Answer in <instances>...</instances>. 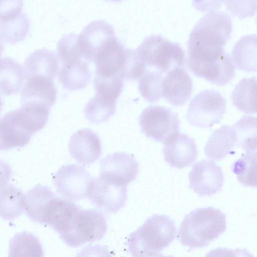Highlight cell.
I'll return each instance as SVG.
<instances>
[{
	"label": "cell",
	"mask_w": 257,
	"mask_h": 257,
	"mask_svg": "<svg viewBox=\"0 0 257 257\" xmlns=\"http://www.w3.org/2000/svg\"><path fill=\"white\" fill-rule=\"evenodd\" d=\"M232 31L229 16L220 11H211L195 25L188 42V59L212 63L225 54L224 47Z\"/></svg>",
	"instance_id": "cell-1"
},
{
	"label": "cell",
	"mask_w": 257,
	"mask_h": 257,
	"mask_svg": "<svg viewBox=\"0 0 257 257\" xmlns=\"http://www.w3.org/2000/svg\"><path fill=\"white\" fill-rule=\"evenodd\" d=\"M226 228L225 215L211 206L196 209L186 214L178 231L181 244L190 249L207 246Z\"/></svg>",
	"instance_id": "cell-2"
},
{
	"label": "cell",
	"mask_w": 257,
	"mask_h": 257,
	"mask_svg": "<svg viewBox=\"0 0 257 257\" xmlns=\"http://www.w3.org/2000/svg\"><path fill=\"white\" fill-rule=\"evenodd\" d=\"M176 227L167 215L154 214L128 236L127 244L134 256H160L175 239Z\"/></svg>",
	"instance_id": "cell-3"
},
{
	"label": "cell",
	"mask_w": 257,
	"mask_h": 257,
	"mask_svg": "<svg viewBox=\"0 0 257 257\" xmlns=\"http://www.w3.org/2000/svg\"><path fill=\"white\" fill-rule=\"evenodd\" d=\"M106 231V221L101 211L79 206L58 234L67 245L76 247L100 240Z\"/></svg>",
	"instance_id": "cell-4"
},
{
	"label": "cell",
	"mask_w": 257,
	"mask_h": 257,
	"mask_svg": "<svg viewBox=\"0 0 257 257\" xmlns=\"http://www.w3.org/2000/svg\"><path fill=\"white\" fill-rule=\"evenodd\" d=\"M136 51L147 66L163 74L175 68L183 67L185 62V55L179 44L160 35L146 37Z\"/></svg>",
	"instance_id": "cell-5"
},
{
	"label": "cell",
	"mask_w": 257,
	"mask_h": 257,
	"mask_svg": "<svg viewBox=\"0 0 257 257\" xmlns=\"http://www.w3.org/2000/svg\"><path fill=\"white\" fill-rule=\"evenodd\" d=\"M226 101L218 91L206 89L190 101L186 114L190 124L209 128L219 123L226 112Z\"/></svg>",
	"instance_id": "cell-6"
},
{
	"label": "cell",
	"mask_w": 257,
	"mask_h": 257,
	"mask_svg": "<svg viewBox=\"0 0 257 257\" xmlns=\"http://www.w3.org/2000/svg\"><path fill=\"white\" fill-rule=\"evenodd\" d=\"M139 120L142 133L159 142H163L170 135L179 130L178 114L163 106L151 105L146 107Z\"/></svg>",
	"instance_id": "cell-7"
},
{
	"label": "cell",
	"mask_w": 257,
	"mask_h": 257,
	"mask_svg": "<svg viewBox=\"0 0 257 257\" xmlns=\"http://www.w3.org/2000/svg\"><path fill=\"white\" fill-rule=\"evenodd\" d=\"M91 180L85 168L76 164L62 166L53 177L57 193L71 201H78L87 197Z\"/></svg>",
	"instance_id": "cell-8"
},
{
	"label": "cell",
	"mask_w": 257,
	"mask_h": 257,
	"mask_svg": "<svg viewBox=\"0 0 257 257\" xmlns=\"http://www.w3.org/2000/svg\"><path fill=\"white\" fill-rule=\"evenodd\" d=\"M87 197L98 209L115 213L125 204L127 187L99 175L92 178Z\"/></svg>",
	"instance_id": "cell-9"
},
{
	"label": "cell",
	"mask_w": 257,
	"mask_h": 257,
	"mask_svg": "<svg viewBox=\"0 0 257 257\" xmlns=\"http://www.w3.org/2000/svg\"><path fill=\"white\" fill-rule=\"evenodd\" d=\"M125 49L114 30L108 33L92 51L91 61L96 67L95 74L108 76L119 72Z\"/></svg>",
	"instance_id": "cell-10"
},
{
	"label": "cell",
	"mask_w": 257,
	"mask_h": 257,
	"mask_svg": "<svg viewBox=\"0 0 257 257\" xmlns=\"http://www.w3.org/2000/svg\"><path fill=\"white\" fill-rule=\"evenodd\" d=\"M189 187L200 196H211L219 191L223 185L221 168L212 160L195 163L189 174Z\"/></svg>",
	"instance_id": "cell-11"
},
{
	"label": "cell",
	"mask_w": 257,
	"mask_h": 257,
	"mask_svg": "<svg viewBox=\"0 0 257 257\" xmlns=\"http://www.w3.org/2000/svg\"><path fill=\"white\" fill-rule=\"evenodd\" d=\"M139 167V163L133 155L125 152H115L100 161V175L126 186L136 179Z\"/></svg>",
	"instance_id": "cell-12"
},
{
	"label": "cell",
	"mask_w": 257,
	"mask_h": 257,
	"mask_svg": "<svg viewBox=\"0 0 257 257\" xmlns=\"http://www.w3.org/2000/svg\"><path fill=\"white\" fill-rule=\"evenodd\" d=\"M163 143L165 160L172 167L182 169L189 166L197 156L194 140L186 134L176 132Z\"/></svg>",
	"instance_id": "cell-13"
},
{
	"label": "cell",
	"mask_w": 257,
	"mask_h": 257,
	"mask_svg": "<svg viewBox=\"0 0 257 257\" xmlns=\"http://www.w3.org/2000/svg\"><path fill=\"white\" fill-rule=\"evenodd\" d=\"M68 150L71 157L83 166L97 161L102 153L99 137L90 128L74 133L70 138Z\"/></svg>",
	"instance_id": "cell-14"
},
{
	"label": "cell",
	"mask_w": 257,
	"mask_h": 257,
	"mask_svg": "<svg viewBox=\"0 0 257 257\" xmlns=\"http://www.w3.org/2000/svg\"><path fill=\"white\" fill-rule=\"evenodd\" d=\"M192 91V79L182 67L170 71L163 80L162 96L172 105H183L190 99Z\"/></svg>",
	"instance_id": "cell-15"
},
{
	"label": "cell",
	"mask_w": 257,
	"mask_h": 257,
	"mask_svg": "<svg viewBox=\"0 0 257 257\" xmlns=\"http://www.w3.org/2000/svg\"><path fill=\"white\" fill-rule=\"evenodd\" d=\"M32 135L16 110L7 113L0 119V150L23 147Z\"/></svg>",
	"instance_id": "cell-16"
},
{
	"label": "cell",
	"mask_w": 257,
	"mask_h": 257,
	"mask_svg": "<svg viewBox=\"0 0 257 257\" xmlns=\"http://www.w3.org/2000/svg\"><path fill=\"white\" fill-rule=\"evenodd\" d=\"M21 91V103H44L50 107L55 103L57 91L53 79L42 75L25 78Z\"/></svg>",
	"instance_id": "cell-17"
},
{
	"label": "cell",
	"mask_w": 257,
	"mask_h": 257,
	"mask_svg": "<svg viewBox=\"0 0 257 257\" xmlns=\"http://www.w3.org/2000/svg\"><path fill=\"white\" fill-rule=\"evenodd\" d=\"M58 60L54 52L46 49L35 50L25 60V79L42 75L54 80L58 73Z\"/></svg>",
	"instance_id": "cell-18"
},
{
	"label": "cell",
	"mask_w": 257,
	"mask_h": 257,
	"mask_svg": "<svg viewBox=\"0 0 257 257\" xmlns=\"http://www.w3.org/2000/svg\"><path fill=\"white\" fill-rule=\"evenodd\" d=\"M24 79V69L19 62L10 57L0 59V94L17 93Z\"/></svg>",
	"instance_id": "cell-19"
},
{
	"label": "cell",
	"mask_w": 257,
	"mask_h": 257,
	"mask_svg": "<svg viewBox=\"0 0 257 257\" xmlns=\"http://www.w3.org/2000/svg\"><path fill=\"white\" fill-rule=\"evenodd\" d=\"M235 145L236 137L232 127L223 125L215 130L209 138L205 153L208 158L220 160L232 152Z\"/></svg>",
	"instance_id": "cell-20"
},
{
	"label": "cell",
	"mask_w": 257,
	"mask_h": 257,
	"mask_svg": "<svg viewBox=\"0 0 257 257\" xmlns=\"http://www.w3.org/2000/svg\"><path fill=\"white\" fill-rule=\"evenodd\" d=\"M58 74L63 87L70 90L83 89L91 77L88 62L85 60L63 64Z\"/></svg>",
	"instance_id": "cell-21"
},
{
	"label": "cell",
	"mask_w": 257,
	"mask_h": 257,
	"mask_svg": "<svg viewBox=\"0 0 257 257\" xmlns=\"http://www.w3.org/2000/svg\"><path fill=\"white\" fill-rule=\"evenodd\" d=\"M232 61L236 68L248 72L256 71V37L255 35L242 37L234 45Z\"/></svg>",
	"instance_id": "cell-22"
},
{
	"label": "cell",
	"mask_w": 257,
	"mask_h": 257,
	"mask_svg": "<svg viewBox=\"0 0 257 257\" xmlns=\"http://www.w3.org/2000/svg\"><path fill=\"white\" fill-rule=\"evenodd\" d=\"M25 211V195L17 187L7 184L0 189V217L13 220Z\"/></svg>",
	"instance_id": "cell-23"
},
{
	"label": "cell",
	"mask_w": 257,
	"mask_h": 257,
	"mask_svg": "<svg viewBox=\"0 0 257 257\" xmlns=\"http://www.w3.org/2000/svg\"><path fill=\"white\" fill-rule=\"evenodd\" d=\"M256 77L242 78L232 92L231 98L233 105L244 113H256Z\"/></svg>",
	"instance_id": "cell-24"
},
{
	"label": "cell",
	"mask_w": 257,
	"mask_h": 257,
	"mask_svg": "<svg viewBox=\"0 0 257 257\" xmlns=\"http://www.w3.org/2000/svg\"><path fill=\"white\" fill-rule=\"evenodd\" d=\"M43 250L38 238L27 231L18 233L9 242L10 256H43Z\"/></svg>",
	"instance_id": "cell-25"
},
{
	"label": "cell",
	"mask_w": 257,
	"mask_h": 257,
	"mask_svg": "<svg viewBox=\"0 0 257 257\" xmlns=\"http://www.w3.org/2000/svg\"><path fill=\"white\" fill-rule=\"evenodd\" d=\"M30 26L27 15L22 12L14 18L0 21V37L5 43L14 45L25 39Z\"/></svg>",
	"instance_id": "cell-26"
},
{
	"label": "cell",
	"mask_w": 257,
	"mask_h": 257,
	"mask_svg": "<svg viewBox=\"0 0 257 257\" xmlns=\"http://www.w3.org/2000/svg\"><path fill=\"white\" fill-rule=\"evenodd\" d=\"M245 153L232 165V172L243 185L256 187V150Z\"/></svg>",
	"instance_id": "cell-27"
},
{
	"label": "cell",
	"mask_w": 257,
	"mask_h": 257,
	"mask_svg": "<svg viewBox=\"0 0 257 257\" xmlns=\"http://www.w3.org/2000/svg\"><path fill=\"white\" fill-rule=\"evenodd\" d=\"M235 136L236 145L246 151L256 150V118L244 115L231 127Z\"/></svg>",
	"instance_id": "cell-28"
},
{
	"label": "cell",
	"mask_w": 257,
	"mask_h": 257,
	"mask_svg": "<svg viewBox=\"0 0 257 257\" xmlns=\"http://www.w3.org/2000/svg\"><path fill=\"white\" fill-rule=\"evenodd\" d=\"M116 105V101L106 99L95 94L85 106V117L95 124L105 122L114 113Z\"/></svg>",
	"instance_id": "cell-29"
},
{
	"label": "cell",
	"mask_w": 257,
	"mask_h": 257,
	"mask_svg": "<svg viewBox=\"0 0 257 257\" xmlns=\"http://www.w3.org/2000/svg\"><path fill=\"white\" fill-rule=\"evenodd\" d=\"M93 85L96 95L116 101L123 89V78L120 72L108 76L95 74Z\"/></svg>",
	"instance_id": "cell-30"
},
{
	"label": "cell",
	"mask_w": 257,
	"mask_h": 257,
	"mask_svg": "<svg viewBox=\"0 0 257 257\" xmlns=\"http://www.w3.org/2000/svg\"><path fill=\"white\" fill-rule=\"evenodd\" d=\"M163 74L154 70H147L139 79V91L142 96L150 102H155L162 97Z\"/></svg>",
	"instance_id": "cell-31"
},
{
	"label": "cell",
	"mask_w": 257,
	"mask_h": 257,
	"mask_svg": "<svg viewBox=\"0 0 257 257\" xmlns=\"http://www.w3.org/2000/svg\"><path fill=\"white\" fill-rule=\"evenodd\" d=\"M57 55L62 64L85 60L78 35L74 33L64 35L57 43Z\"/></svg>",
	"instance_id": "cell-32"
},
{
	"label": "cell",
	"mask_w": 257,
	"mask_h": 257,
	"mask_svg": "<svg viewBox=\"0 0 257 257\" xmlns=\"http://www.w3.org/2000/svg\"><path fill=\"white\" fill-rule=\"evenodd\" d=\"M147 65L137 54L136 49H125L119 72L122 78L129 81L140 79L147 71Z\"/></svg>",
	"instance_id": "cell-33"
},
{
	"label": "cell",
	"mask_w": 257,
	"mask_h": 257,
	"mask_svg": "<svg viewBox=\"0 0 257 257\" xmlns=\"http://www.w3.org/2000/svg\"><path fill=\"white\" fill-rule=\"evenodd\" d=\"M227 10L239 19L251 17L256 11V0H224Z\"/></svg>",
	"instance_id": "cell-34"
},
{
	"label": "cell",
	"mask_w": 257,
	"mask_h": 257,
	"mask_svg": "<svg viewBox=\"0 0 257 257\" xmlns=\"http://www.w3.org/2000/svg\"><path fill=\"white\" fill-rule=\"evenodd\" d=\"M24 0H0V21L11 19L22 13Z\"/></svg>",
	"instance_id": "cell-35"
},
{
	"label": "cell",
	"mask_w": 257,
	"mask_h": 257,
	"mask_svg": "<svg viewBox=\"0 0 257 257\" xmlns=\"http://www.w3.org/2000/svg\"><path fill=\"white\" fill-rule=\"evenodd\" d=\"M223 0H192L194 7L201 12H206L219 9Z\"/></svg>",
	"instance_id": "cell-36"
},
{
	"label": "cell",
	"mask_w": 257,
	"mask_h": 257,
	"mask_svg": "<svg viewBox=\"0 0 257 257\" xmlns=\"http://www.w3.org/2000/svg\"><path fill=\"white\" fill-rule=\"evenodd\" d=\"M12 174V170L10 166L4 160L0 159V189L8 184Z\"/></svg>",
	"instance_id": "cell-37"
},
{
	"label": "cell",
	"mask_w": 257,
	"mask_h": 257,
	"mask_svg": "<svg viewBox=\"0 0 257 257\" xmlns=\"http://www.w3.org/2000/svg\"><path fill=\"white\" fill-rule=\"evenodd\" d=\"M4 43H3V40H2V39L0 37V57L2 55V54L3 51L4 50Z\"/></svg>",
	"instance_id": "cell-38"
},
{
	"label": "cell",
	"mask_w": 257,
	"mask_h": 257,
	"mask_svg": "<svg viewBox=\"0 0 257 257\" xmlns=\"http://www.w3.org/2000/svg\"><path fill=\"white\" fill-rule=\"evenodd\" d=\"M3 105V101H2L1 97L0 96V113L2 110Z\"/></svg>",
	"instance_id": "cell-39"
},
{
	"label": "cell",
	"mask_w": 257,
	"mask_h": 257,
	"mask_svg": "<svg viewBox=\"0 0 257 257\" xmlns=\"http://www.w3.org/2000/svg\"><path fill=\"white\" fill-rule=\"evenodd\" d=\"M107 1H113V2H119V1H121L122 0H107Z\"/></svg>",
	"instance_id": "cell-40"
}]
</instances>
